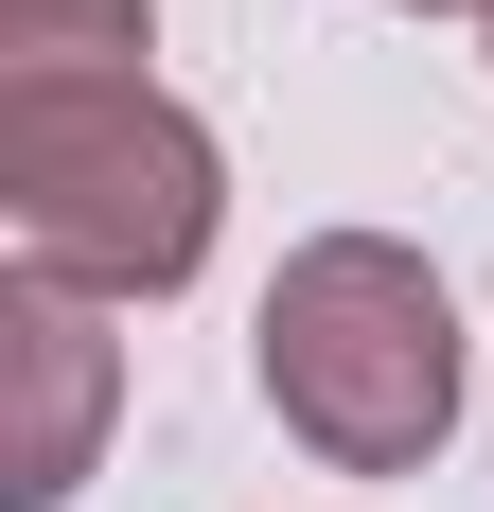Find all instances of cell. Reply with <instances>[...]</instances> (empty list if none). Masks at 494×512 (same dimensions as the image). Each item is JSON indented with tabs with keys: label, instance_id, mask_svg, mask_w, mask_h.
I'll list each match as a JSON object with an SVG mask.
<instances>
[{
	"label": "cell",
	"instance_id": "3",
	"mask_svg": "<svg viewBox=\"0 0 494 512\" xmlns=\"http://www.w3.org/2000/svg\"><path fill=\"white\" fill-rule=\"evenodd\" d=\"M89 442H106V336L71 283L18 265L0 283V512H53L89 477Z\"/></svg>",
	"mask_w": 494,
	"mask_h": 512
},
{
	"label": "cell",
	"instance_id": "4",
	"mask_svg": "<svg viewBox=\"0 0 494 512\" xmlns=\"http://www.w3.org/2000/svg\"><path fill=\"white\" fill-rule=\"evenodd\" d=\"M0 71H142V0H0Z\"/></svg>",
	"mask_w": 494,
	"mask_h": 512
},
{
	"label": "cell",
	"instance_id": "2",
	"mask_svg": "<svg viewBox=\"0 0 494 512\" xmlns=\"http://www.w3.org/2000/svg\"><path fill=\"white\" fill-rule=\"evenodd\" d=\"M247 354H265V407H283L336 477H424L459 442V301H442V265L389 248V230L283 248Z\"/></svg>",
	"mask_w": 494,
	"mask_h": 512
},
{
	"label": "cell",
	"instance_id": "6",
	"mask_svg": "<svg viewBox=\"0 0 494 512\" xmlns=\"http://www.w3.org/2000/svg\"><path fill=\"white\" fill-rule=\"evenodd\" d=\"M424 18H442V0H424Z\"/></svg>",
	"mask_w": 494,
	"mask_h": 512
},
{
	"label": "cell",
	"instance_id": "1",
	"mask_svg": "<svg viewBox=\"0 0 494 512\" xmlns=\"http://www.w3.org/2000/svg\"><path fill=\"white\" fill-rule=\"evenodd\" d=\"M230 159L142 71H0V230L71 301H177L212 265Z\"/></svg>",
	"mask_w": 494,
	"mask_h": 512
},
{
	"label": "cell",
	"instance_id": "5",
	"mask_svg": "<svg viewBox=\"0 0 494 512\" xmlns=\"http://www.w3.org/2000/svg\"><path fill=\"white\" fill-rule=\"evenodd\" d=\"M477 36H494V0H477Z\"/></svg>",
	"mask_w": 494,
	"mask_h": 512
}]
</instances>
